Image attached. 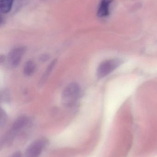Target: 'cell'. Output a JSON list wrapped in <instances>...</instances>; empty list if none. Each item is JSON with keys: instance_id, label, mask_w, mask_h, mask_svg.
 <instances>
[{"instance_id": "obj_1", "label": "cell", "mask_w": 157, "mask_h": 157, "mask_svg": "<svg viewBox=\"0 0 157 157\" xmlns=\"http://www.w3.org/2000/svg\"><path fill=\"white\" fill-rule=\"evenodd\" d=\"M80 86L77 83L73 82L65 88L62 94V101L66 106L73 105L80 96Z\"/></svg>"}, {"instance_id": "obj_4", "label": "cell", "mask_w": 157, "mask_h": 157, "mask_svg": "<svg viewBox=\"0 0 157 157\" xmlns=\"http://www.w3.org/2000/svg\"><path fill=\"white\" fill-rule=\"evenodd\" d=\"M25 51L24 47H19L12 50L8 54L9 63L14 67L19 65Z\"/></svg>"}, {"instance_id": "obj_6", "label": "cell", "mask_w": 157, "mask_h": 157, "mask_svg": "<svg viewBox=\"0 0 157 157\" xmlns=\"http://www.w3.org/2000/svg\"><path fill=\"white\" fill-rule=\"evenodd\" d=\"M113 0H101L97 11L99 17H105L110 14V8Z\"/></svg>"}, {"instance_id": "obj_10", "label": "cell", "mask_w": 157, "mask_h": 157, "mask_svg": "<svg viewBox=\"0 0 157 157\" xmlns=\"http://www.w3.org/2000/svg\"><path fill=\"white\" fill-rule=\"evenodd\" d=\"M7 120V116L6 113L2 109H1V113H0V125L1 127L3 126L5 124Z\"/></svg>"}, {"instance_id": "obj_3", "label": "cell", "mask_w": 157, "mask_h": 157, "mask_svg": "<svg viewBox=\"0 0 157 157\" xmlns=\"http://www.w3.org/2000/svg\"><path fill=\"white\" fill-rule=\"evenodd\" d=\"M45 138H41L32 143L27 149L26 157H39L48 144Z\"/></svg>"}, {"instance_id": "obj_9", "label": "cell", "mask_w": 157, "mask_h": 157, "mask_svg": "<svg viewBox=\"0 0 157 157\" xmlns=\"http://www.w3.org/2000/svg\"><path fill=\"white\" fill-rule=\"evenodd\" d=\"M57 60L56 59L53 60L49 64V66L47 67V69L45 71V73L44 74L42 75V78L41 80L40 83L41 84H43L45 81L47 80L48 78H49V76L50 75L52 71L53 70L54 68V66L56 65V63H57Z\"/></svg>"}, {"instance_id": "obj_2", "label": "cell", "mask_w": 157, "mask_h": 157, "mask_svg": "<svg viewBox=\"0 0 157 157\" xmlns=\"http://www.w3.org/2000/svg\"><path fill=\"white\" fill-rule=\"evenodd\" d=\"M121 63V62L118 59L106 60L102 62L97 70L98 78H101L106 77L116 70Z\"/></svg>"}, {"instance_id": "obj_11", "label": "cell", "mask_w": 157, "mask_h": 157, "mask_svg": "<svg viewBox=\"0 0 157 157\" xmlns=\"http://www.w3.org/2000/svg\"><path fill=\"white\" fill-rule=\"evenodd\" d=\"M49 59V55H47V54H44V55H42L41 57V60L42 61H45Z\"/></svg>"}, {"instance_id": "obj_7", "label": "cell", "mask_w": 157, "mask_h": 157, "mask_svg": "<svg viewBox=\"0 0 157 157\" xmlns=\"http://www.w3.org/2000/svg\"><path fill=\"white\" fill-rule=\"evenodd\" d=\"M14 0H1L0 11L2 13H7L11 11Z\"/></svg>"}, {"instance_id": "obj_12", "label": "cell", "mask_w": 157, "mask_h": 157, "mask_svg": "<svg viewBox=\"0 0 157 157\" xmlns=\"http://www.w3.org/2000/svg\"><path fill=\"white\" fill-rule=\"evenodd\" d=\"M12 157H21V154L19 152H16L12 155Z\"/></svg>"}, {"instance_id": "obj_5", "label": "cell", "mask_w": 157, "mask_h": 157, "mask_svg": "<svg viewBox=\"0 0 157 157\" xmlns=\"http://www.w3.org/2000/svg\"><path fill=\"white\" fill-rule=\"evenodd\" d=\"M28 119L26 116H21L18 118L13 124L11 129L10 136L11 137L10 139L14 137L17 133L20 132L28 123Z\"/></svg>"}, {"instance_id": "obj_8", "label": "cell", "mask_w": 157, "mask_h": 157, "mask_svg": "<svg viewBox=\"0 0 157 157\" xmlns=\"http://www.w3.org/2000/svg\"><path fill=\"white\" fill-rule=\"evenodd\" d=\"M36 69V65L35 63L31 60L28 61L26 63L24 66V74L27 76H30L34 73Z\"/></svg>"}]
</instances>
